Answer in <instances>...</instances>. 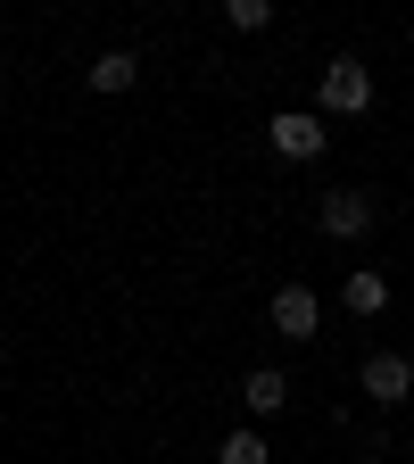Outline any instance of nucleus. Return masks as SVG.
<instances>
[{"label": "nucleus", "mask_w": 414, "mask_h": 464, "mask_svg": "<svg viewBox=\"0 0 414 464\" xmlns=\"http://www.w3.org/2000/svg\"><path fill=\"white\" fill-rule=\"evenodd\" d=\"M265 141H274V158H290V166H315L323 158V116H307V108H282L274 125H265Z\"/></svg>", "instance_id": "f257e3e1"}, {"label": "nucleus", "mask_w": 414, "mask_h": 464, "mask_svg": "<svg viewBox=\"0 0 414 464\" xmlns=\"http://www.w3.org/2000/svg\"><path fill=\"white\" fill-rule=\"evenodd\" d=\"M357 390L373 406H406L414 398V357H398V348H373V357L357 365Z\"/></svg>", "instance_id": "f03ea898"}, {"label": "nucleus", "mask_w": 414, "mask_h": 464, "mask_svg": "<svg viewBox=\"0 0 414 464\" xmlns=\"http://www.w3.org/2000/svg\"><path fill=\"white\" fill-rule=\"evenodd\" d=\"M373 108V67L365 58H332L323 67V116H365Z\"/></svg>", "instance_id": "7ed1b4c3"}, {"label": "nucleus", "mask_w": 414, "mask_h": 464, "mask_svg": "<svg viewBox=\"0 0 414 464\" xmlns=\"http://www.w3.org/2000/svg\"><path fill=\"white\" fill-rule=\"evenodd\" d=\"M265 315H274V332H282V340H315V332H323V299H315L307 282H282Z\"/></svg>", "instance_id": "20e7f679"}, {"label": "nucleus", "mask_w": 414, "mask_h": 464, "mask_svg": "<svg viewBox=\"0 0 414 464\" xmlns=\"http://www.w3.org/2000/svg\"><path fill=\"white\" fill-rule=\"evenodd\" d=\"M373 216H381V208H373L365 191H323V208H315V224L332 232V241H365Z\"/></svg>", "instance_id": "39448f33"}, {"label": "nucleus", "mask_w": 414, "mask_h": 464, "mask_svg": "<svg viewBox=\"0 0 414 464\" xmlns=\"http://www.w3.org/2000/svg\"><path fill=\"white\" fill-rule=\"evenodd\" d=\"M340 307H348V315H357V324H373V315H390V282H381L373 266H357V274H348V282H340Z\"/></svg>", "instance_id": "423d86ee"}, {"label": "nucleus", "mask_w": 414, "mask_h": 464, "mask_svg": "<svg viewBox=\"0 0 414 464\" xmlns=\"http://www.w3.org/2000/svg\"><path fill=\"white\" fill-rule=\"evenodd\" d=\"M241 406H249V415H282V406H290V373L257 365V373L241 382Z\"/></svg>", "instance_id": "0eeeda50"}, {"label": "nucleus", "mask_w": 414, "mask_h": 464, "mask_svg": "<svg viewBox=\"0 0 414 464\" xmlns=\"http://www.w3.org/2000/svg\"><path fill=\"white\" fill-rule=\"evenodd\" d=\"M83 83H91V92H133V83H141V58H133V50H100Z\"/></svg>", "instance_id": "6e6552de"}, {"label": "nucleus", "mask_w": 414, "mask_h": 464, "mask_svg": "<svg viewBox=\"0 0 414 464\" xmlns=\"http://www.w3.org/2000/svg\"><path fill=\"white\" fill-rule=\"evenodd\" d=\"M216 464H274V448H265L257 431H232V440L216 448Z\"/></svg>", "instance_id": "1a4fd4ad"}, {"label": "nucleus", "mask_w": 414, "mask_h": 464, "mask_svg": "<svg viewBox=\"0 0 414 464\" xmlns=\"http://www.w3.org/2000/svg\"><path fill=\"white\" fill-rule=\"evenodd\" d=\"M224 25H232V34H265V25H274V0H232Z\"/></svg>", "instance_id": "9d476101"}]
</instances>
